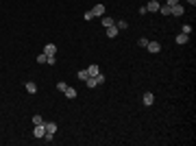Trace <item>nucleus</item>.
Wrapping results in <instances>:
<instances>
[{
	"instance_id": "1",
	"label": "nucleus",
	"mask_w": 196,
	"mask_h": 146,
	"mask_svg": "<svg viewBox=\"0 0 196 146\" xmlns=\"http://www.w3.org/2000/svg\"><path fill=\"white\" fill-rule=\"evenodd\" d=\"M44 129H46L44 140H46V142H50V140H53V135L57 133V124H55V122H44Z\"/></svg>"
},
{
	"instance_id": "2",
	"label": "nucleus",
	"mask_w": 196,
	"mask_h": 146,
	"mask_svg": "<svg viewBox=\"0 0 196 146\" xmlns=\"http://www.w3.org/2000/svg\"><path fill=\"white\" fill-rule=\"evenodd\" d=\"M142 103H144V107H151V105L155 103V94H153V92H146L144 98H142Z\"/></svg>"
},
{
	"instance_id": "3",
	"label": "nucleus",
	"mask_w": 196,
	"mask_h": 146,
	"mask_svg": "<svg viewBox=\"0 0 196 146\" xmlns=\"http://www.w3.org/2000/svg\"><path fill=\"white\" fill-rule=\"evenodd\" d=\"M33 135H35L37 140H44V135H46V129H44V124H35V129H33Z\"/></svg>"
},
{
	"instance_id": "4",
	"label": "nucleus",
	"mask_w": 196,
	"mask_h": 146,
	"mask_svg": "<svg viewBox=\"0 0 196 146\" xmlns=\"http://www.w3.org/2000/svg\"><path fill=\"white\" fill-rule=\"evenodd\" d=\"M92 15H94V18H103V15H105V5H94Z\"/></svg>"
},
{
	"instance_id": "5",
	"label": "nucleus",
	"mask_w": 196,
	"mask_h": 146,
	"mask_svg": "<svg viewBox=\"0 0 196 146\" xmlns=\"http://www.w3.org/2000/svg\"><path fill=\"white\" fill-rule=\"evenodd\" d=\"M185 13V9H183V5H172V7H170V15H183Z\"/></svg>"
},
{
	"instance_id": "6",
	"label": "nucleus",
	"mask_w": 196,
	"mask_h": 146,
	"mask_svg": "<svg viewBox=\"0 0 196 146\" xmlns=\"http://www.w3.org/2000/svg\"><path fill=\"white\" fill-rule=\"evenodd\" d=\"M159 0H148V5H146V11H159Z\"/></svg>"
},
{
	"instance_id": "7",
	"label": "nucleus",
	"mask_w": 196,
	"mask_h": 146,
	"mask_svg": "<svg viewBox=\"0 0 196 146\" xmlns=\"http://www.w3.org/2000/svg\"><path fill=\"white\" fill-rule=\"evenodd\" d=\"M118 33H120V29L116 26V24H113V26H107V37H109V39L118 37Z\"/></svg>"
},
{
	"instance_id": "8",
	"label": "nucleus",
	"mask_w": 196,
	"mask_h": 146,
	"mask_svg": "<svg viewBox=\"0 0 196 146\" xmlns=\"http://www.w3.org/2000/svg\"><path fill=\"white\" fill-rule=\"evenodd\" d=\"M87 72H89V77H98V74H100V68H98L96 63H92V65L87 68Z\"/></svg>"
},
{
	"instance_id": "9",
	"label": "nucleus",
	"mask_w": 196,
	"mask_h": 146,
	"mask_svg": "<svg viewBox=\"0 0 196 146\" xmlns=\"http://www.w3.org/2000/svg\"><path fill=\"white\" fill-rule=\"evenodd\" d=\"M146 48H148V53H159V50H161V46H159L157 41H148V46H146Z\"/></svg>"
},
{
	"instance_id": "10",
	"label": "nucleus",
	"mask_w": 196,
	"mask_h": 146,
	"mask_svg": "<svg viewBox=\"0 0 196 146\" xmlns=\"http://www.w3.org/2000/svg\"><path fill=\"white\" fill-rule=\"evenodd\" d=\"M44 53H46V55H55V53H57V46H55V44H46V46H44Z\"/></svg>"
},
{
	"instance_id": "11",
	"label": "nucleus",
	"mask_w": 196,
	"mask_h": 146,
	"mask_svg": "<svg viewBox=\"0 0 196 146\" xmlns=\"http://www.w3.org/2000/svg\"><path fill=\"white\" fill-rule=\"evenodd\" d=\"M63 94H65V96H68V98H76V96H79V94H76V89H74V87H65V92H63Z\"/></svg>"
},
{
	"instance_id": "12",
	"label": "nucleus",
	"mask_w": 196,
	"mask_h": 146,
	"mask_svg": "<svg viewBox=\"0 0 196 146\" xmlns=\"http://www.w3.org/2000/svg\"><path fill=\"white\" fill-rule=\"evenodd\" d=\"M24 87H26V92H29V94H37V85H35L33 81H29V83L24 85Z\"/></svg>"
},
{
	"instance_id": "13",
	"label": "nucleus",
	"mask_w": 196,
	"mask_h": 146,
	"mask_svg": "<svg viewBox=\"0 0 196 146\" xmlns=\"http://www.w3.org/2000/svg\"><path fill=\"white\" fill-rule=\"evenodd\" d=\"M187 39H190V35H185V33H181V35H177V44H179V46H183V44H187Z\"/></svg>"
},
{
	"instance_id": "14",
	"label": "nucleus",
	"mask_w": 196,
	"mask_h": 146,
	"mask_svg": "<svg viewBox=\"0 0 196 146\" xmlns=\"http://www.w3.org/2000/svg\"><path fill=\"white\" fill-rule=\"evenodd\" d=\"M85 83H87V87H89V89H92V87H98L96 77H87V79H85Z\"/></svg>"
},
{
	"instance_id": "15",
	"label": "nucleus",
	"mask_w": 196,
	"mask_h": 146,
	"mask_svg": "<svg viewBox=\"0 0 196 146\" xmlns=\"http://www.w3.org/2000/svg\"><path fill=\"white\" fill-rule=\"evenodd\" d=\"M116 26H118L120 31H124V29H129V22H127V20H118V22H116Z\"/></svg>"
},
{
	"instance_id": "16",
	"label": "nucleus",
	"mask_w": 196,
	"mask_h": 146,
	"mask_svg": "<svg viewBox=\"0 0 196 146\" xmlns=\"http://www.w3.org/2000/svg\"><path fill=\"white\" fill-rule=\"evenodd\" d=\"M113 24H116L113 18H103V26H105V29H107V26H113Z\"/></svg>"
},
{
	"instance_id": "17",
	"label": "nucleus",
	"mask_w": 196,
	"mask_h": 146,
	"mask_svg": "<svg viewBox=\"0 0 196 146\" xmlns=\"http://www.w3.org/2000/svg\"><path fill=\"white\" fill-rule=\"evenodd\" d=\"M76 77H79L81 81H85V79L89 77V72H87V70H79V74H76Z\"/></svg>"
},
{
	"instance_id": "18",
	"label": "nucleus",
	"mask_w": 196,
	"mask_h": 146,
	"mask_svg": "<svg viewBox=\"0 0 196 146\" xmlns=\"http://www.w3.org/2000/svg\"><path fill=\"white\" fill-rule=\"evenodd\" d=\"M33 124H44V118H41L39 113H35V116H33Z\"/></svg>"
},
{
	"instance_id": "19",
	"label": "nucleus",
	"mask_w": 196,
	"mask_h": 146,
	"mask_svg": "<svg viewBox=\"0 0 196 146\" xmlns=\"http://www.w3.org/2000/svg\"><path fill=\"white\" fill-rule=\"evenodd\" d=\"M159 13H161V15H170V7H168V5L159 7Z\"/></svg>"
},
{
	"instance_id": "20",
	"label": "nucleus",
	"mask_w": 196,
	"mask_h": 146,
	"mask_svg": "<svg viewBox=\"0 0 196 146\" xmlns=\"http://www.w3.org/2000/svg\"><path fill=\"white\" fill-rule=\"evenodd\" d=\"M65 87H68L65 81H59V83H57V89H59V92H65Z\"/></svg>"
},
{
	"instance_id": "21",
	"label": "nucleus",
	"mask_w": 196,
	"mask_h": 146,
	"mask_svg": "<svg viewBox=\"0 0 196 146\" xmlns=\"http://www.w3.org/2000/svg\"><path fill=\"white\" fill-rule=\"evenodd\" d=\"M181 33L190 35V33H192V26H190V24H183V29H181Z\"/></svg>"
},
{
	"instance_id": "22",
	"label": "nucleus",
	"mask_w": 196,
	"mask_h": 146,
	"mask_svg": "<svg viewBox=\"0 0 196 146\" xmlns=\"http://www.w3.org/2000/svg\"><path fill=\"white\" fill-rule=\"evenodd\" d=\"M37 63H46V53H39L37 55Z\"/></svg>"
},
{
	"instance_id": "23",
	"label": "nucleus",
	"mask_w": 196,
	"mask_h": 146,
	"mask_svg": "<svg viewBox=\"0 0 196 146\" xmlns=\"http://www.w3.org/2000/svg\"><path fill=\"white\" fill-rule=\"evenodd\" d=\"M139 46L146 48V46H148V39H146V37H139Z\"/></svg>"
},
{
	"instance_id": "24",
	"label": "nucleus",
	"mask_w": 196,
	"mask_h": 146,
	"mask_svg": "<svg viewBox=\"0 0 196 146\" xmlns=\"http://www.w3.org/2000/svg\"><path fill=\"white\" fill-rule=\"evenodd\" d=\"M83 18H85V20H87V22H89V20H92V18H94V15H92V11H85V15H83Z\"/></svg>"
},
{
	"instance_id": "25",
	"label": "nucleus",
	"mask_w": 196,
	"mask_h": 146,
	"mask_svg": "<svg viewBox=\"0 0 196 146\" xmlns=\"http://www.w3.org/2000/svg\"><path fill=\"white\" fill-rule=\"evenodd\" d=\"M172 5H179V0H168V7H172Z\"/></svg>"
},
{
	"instance_id": "26",
	"label": "nucleus",
	"mask_w": 196,
	"mask_h": 146,
	"mask_svg": "<svg viewBox=\"0 0 196 146\" xmlns=\"http://www.w3.org/2000/svg\"><path fill=\"white\" fill-rule=\"evenodd\" d=\"M187 5H192V7H194V5H196V0H187Z\"/></svg>"
}]
</instances>
